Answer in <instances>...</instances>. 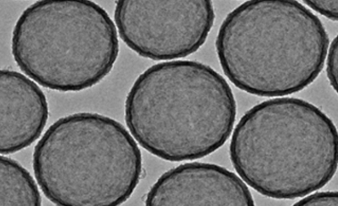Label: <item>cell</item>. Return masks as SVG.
Listing matches in <instances>:
<instances>
[{
    "label": "cell",
    "instance_id": "6da1fadb",
    "mask_svg": "<svg viewBox=\"0 0 338 206\" xmlns=\"http://www.w3.org/2000/svg\"><path fill=\"white\" fill-rule=\"evenodd\" d=\"M124 114L142 148L177 162L201 158L222 146L233 130L237 105L229 84L213 68L177 60L154 64L138 76Z\"/></svg>",
    "mask_w": 338,
    "mask_h": 206
},
{
    "label": "cell",
    "instance_id": "7a4b0ae2",
    "mask_svg": "<svg viewBox=\"0 0 338 206\" xmlns=\"http://www.w3.org/2000/svg\"><path fill=\"white\" fill-rule=\"evenodd\" d=\"M229 154L238 175L257 192L293 199L319 189L335 175L338 132L324 112L306 101L270 99L240 118Z\"/></svg>",
    "mask_w": 338,
    "mask_h": 206
},
{
    "label": "cell",
    "instance_id": "3957f363",
    "mask_svg": "<svg viewBox=\"0 0 338 206\" xmlns=\"http://www.w3.org/2000/svg\"><path fill=\"white\" fill-rule=\"evenodd\" d=\"M329 44L321 21L296 0L246 1L222 22L216 49L237 88L261 97L298 92L322 70Z\"/></svg>",
    "mask_w": 338,
    "mask_h": 206
},
{
    "label": "cell",
    "instance_id": "277c9868",
    "mask_svg": "<svg viewBox=\"0 0 338 206\" xmlns=\"http://www.w3.org/2000/svg\"><path fill=\"white\" fill-rule=\"evenodd\" d=\"M115 23L90 0H40L19 17L12 53L41 86L62 91L90 88L111 71L119 54Z\"/></svg>",
    "mask_w": 338,
    "mask_h": 206
},
{
    "label": "cell",
    "instance_id": "5b68a950",
    "mask_svg": "<svg viewBox=\"0 0 338 206\" xmlns=\"http://www.w3.org/2000/svg\"><path fill=\"white\" fill-rule=\"evenodd\" d=\"M142 161L137 143L122 124L89 112L55 122L33 155L35 165H69L68 206L124 203L139 182Z\"/></svg>",
    "mask_w": 338,
    "mask_h": 206
},
{
    "label": "cell",
    "instance_id": "8992f818",
    "mask_svg": "<svg viewBox=\"0 0 338 206\" xmlns=\"http://www.w3.org/2000/svg\"><path fill=\"white\" fill-rule=\"evenodd\" d=\"M215 18L210 0H122L114 19L123 41L155 61L185 57L205 42Z\"/></svg>",
    "mask_w": 338,
    "mask_h": 206
},
{
    "label": "cell",
    "instance_id": "52a82bcc",
    "mask_svg": "<svg viewBox=\"0 0 338 206\" xmlns=\"http://www.w3.org/2000/svg\"><path fill=\"white\" fill-rule=\"evenodd\" d=\"M145 204L160 206H253L248 187L234 173L213 164L190 162L163 173Z\"/></svg>",
    "mask_w": 338,
    "mask_h": 206
},
{
    "label": "cell",
    "instance_id": "ba28073f",
    "mask_svg": "<svg viewBox=\"0 0 338 206\" xmlns=\"http://www.w3.org/2000/svg\"><path fill=\"white\" fill-rule=\"evenodd\" d=\"M0 80V153H15L40 135L48 117L44 94L22 74L2 69Z\"/></svg>",
    "mask_w": 338,
    "mask_h": 206
},
{
    "label": "cell",
    "instance_id": "9c48e42d",
    "mask_svg": "<svg viewBox=\"0 0 338 206\" xmlns=\"http://www.w3.org/2000/svg\"><path fill=\"white\" fill-rule=\"evenodd\" d=\"M338 191H322L313 193L294 204V206H338Z\"/></svg>",
    "mask_w": 338,
    "mask_h": 206
},
{
    "label": "cell",
    "instance_id": "30bf717a",
    "mask_svg": "<svg viewBox=\"0 0 338 206\" xmlns=\"http://www.w3.org/2000/svg\"><path fill=\"white\" fill-rule=\"evenodd\" d=\"M338 36L332 41L326 62V73L330 84L338 92Z\"/></svg>",
    "mask_w": 338,
    "mask_h": 206
},
{
    "label": "cell",
    "instance_id": "8fae6325",
    "mask_svg": "<svg viewBox=\"0 0 338 206\" xmlns=\"http://www.w3.org/2000/svg\"><path fill=\"white\" fill-rule=\"evenodd\" d=\"M338 2L336 0H303L308 6L333 21H338Z\"/></svg>",
    "mask_w": 338,
    "mask_h": 206
}]
</instances>
